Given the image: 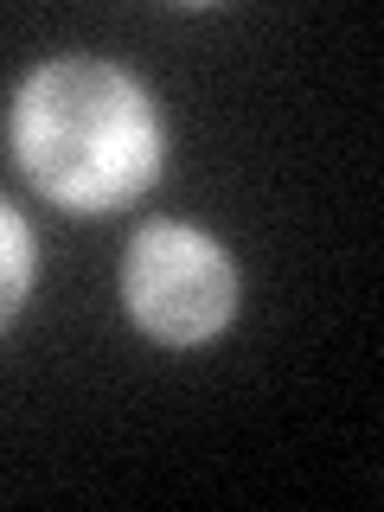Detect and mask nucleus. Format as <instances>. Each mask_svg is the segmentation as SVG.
<instances>
[{"label":"nucleus","mask_w":384,"mask_h":512,"mask_svg":"<svg viewBox=\"0 0 384 512\" xmlns=\"http://www.w3.org/2000/svg\"><path fill=\"white\" fill-rule=\"evenodd\" d=\"M7 148L64 212H122L160 180L167 128L122 64L52 58L13 90Z\"/></svg>","instance_id":"f257e3e1"},{"label":"nucleus","mask_w":384,"mask_h":512,"mask_svg":"<svg viewBox=\"0 0 384 512\" xmlns=\"http://www.w3.org/2000/svg\"><path fill=\"white\" fill-rule=\"evenodd\" d=\"M122 308L154 346H205L237 314V263L212 231L154 218L122 256Z\"/></svg>","instance_id":"f03ea898"},{"label":"nucleus","mask_w":384,"mask_h":512,"mask_svg":"<svg viewBox=\"0 0 384 512\" xmlns=\"http://www.w3.org/2000/svg\"><path fill=\"white\" fill-rule=\"evenodd\" d=\"M32 276H39V256H32V231L26 218L0 199V333L13 327V314L26 308L32 295Z\"/></svg>","instance_id":"7ed1b4c3"}]
</instances>
